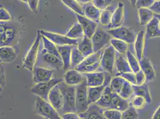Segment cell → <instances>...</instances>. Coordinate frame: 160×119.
<instances>
[{"mask_svg": "<svg viewBox=\"0 0 160 119\" xmlns=\"http://www.w3.org/2000/svg\"><path fill=\"white\" fill-rule=\"evenodd\" d=\"M66 36L69 38L74 40H81L83 38L84 36V33L82 27L78 21L73 24L72 26L68 32Z\"/></svg>", "mask_w": 160, "mask_h": 119, "instance_id": "33", "label": "cell"}, {"mask_svg": "<svg viewBox=\"0 0 160 119\" xmlns=\"http://www.w3.org/2000/svg\"><path fill=\"white\" fill-rule=\"evenodd\" d=\"M77 47L85 57H87L94 53L92 40L86 36L79 40Z\"/></svg>", "mask_w": 160, "mask_h": 119, "instance_id": "28", "label": "cell"}, {"mask_svg": "<svg viewBox=\"0 0 160 119\" xmlns=\"http://www.w3.org/2000/svg\"><path fill=\"white\" fill-rule=\"evenodd\" d=\"M155 16L157 17L160 20V14H155Z\"/></svg>", "mask_w": 160, "mask_h": 119, "instance_id": "58", "label": "cell"}, {"mask_svg": "<svg viewBox=\"0 0 160 119\" xmlns=\"http://www.w3.org/2000/svg\"><path fill=\"white\" fill-rule=\"evenodd\" d=\"M0 84H1V93L2 91L3 88L6 86V77H5V73L3 66L1 65V80H0Z\"/></svg>", "mask_w": 160, "mask_h": 119, "instance_id": "52", "label": "cell"}, {"mask_svg": "<svg viewBox=\"0 0 160 119\" xmlns=\"http://www.w3.org/2000/svg\"><path fill=\"white\" fill-rule=\"evenodd\" d=\"M151 119H160V105L153 113Z\"/></svg>", "mask_w": 160, "mask_h": 119, "instance_id": "55", "label": "cell"}, {"mask_svg": "<svg viewBox=\"0 0 160 119\" xmlns=\"http://www.w3.org/2000/svg\"><path fill=\"white\" fill-rule=\"evenodd\" d=\"M86 57L81 53L77 46H73L71 53V67L75 69L84 61Z\"/></svg>", "mask_w": 160, "mask_h": 119, "instance_id": "34", "label": "cell"}, {"mask_svg": "<svg viewBox=\"0 0 160 119\" xmlns=\"http://www.w3.org/2000/svg\"><path fill=\"white\" fill-rule=\"evenodd\" d=\"M145 102H147L144 98L140 96H135L132 101L131 104L136 109H140L144 107Z\"/></svg>", "mask_w": 160, "mask_h": 119, "instance_id": "47", "label": "cell"}, {"mask_svg": "<svg viewBox=\"0 0 160 119\" xmlns=\"http://www.w3.org/2000/svg\"><path fill=\"white\" fill-rule=\"evenodd\" d=\"M104 116L107 119H121L122 112L115 109L104 110Z\"/></svg>", "mask_w": 160, "mask_h": 119, "instance_id": "43", "label": "cell"}, {"mask_svg": "<svg viewBox=\"0 0 160 119\" xmlns=\"http://www.w3.org/2000/svg\"><path fill=\"white\" fill-rule=\"evenodd\" d=\"M145 40V33L143 31H140L136 35V40L134 42V46L136 57L139 61L144 57Z\"/></svg>", "mask_w": 160, "mask_h": 119, "instance_id": "22", "label": "cell"}, {"mask_svg": "<svg viewBox=\"0 0 160 119\" xmlns=\"http://www.w3.org/2000/svg\"><path fill=\"white\" fill-rule=\"evenodd\" d=\"M63 81V79L62 78H53L48 82L36 83L31 88L30 91L37 97H40L42 99L48 101V95L51 90Z\"/></svg>", "mask_w": 160, "mask_h": 119, "instance_id": "7", "label": "cell"}, {"mask_svg": "<svg viewBox=\"0 0 160 119\" xmlns=\"http://www.w3.org/2000/svg\"><path fill=\"white\" fill-rule=\"evenodd\" d=\"M130 105L127 99L122 98L118 93H112L110 109H115L123 112L127 110Z\"/></svg>", "mask_w": 160, "mask_h": 119, "instance_id": "24", "label": "cell"}, {"mask_svg": "<svg viewBox=\"0 0 160 119\" xmlns=\"http://www.w3.org/2000/svg\"><path fill=\"white\" fill-rule=\"evenodd\" d=\"M102 53L101 51L90 55L75 69L81 73H92L96 72L100 66Z\"/></svg>", "mask_w": 160, "mask_h": 119, "instance_id": "5", "label": "cell"}, {"mask_svg": "<svg viewBox=\"0 0 160 119\" xmlns=\"http://www.w3.org/2000/svg\"><path fill=\"white\" fill-rule=\"evenodd\" d=\"M25 3H27L31 9V10L33 13L37 14L38 13V4L40 0H20Z\"/></svg>", "mask_w": 160, "mask_h": 119, "instance_id": "48", "label": "cell"}, {"mask_svg": "<svg viewBox=\"0 0 160 119\" xmlns=\"http://www.w3.org/2000/svg\"><path fill=\"white\" fill-rule=\"evenodd\" d=\"M139 114L136 109L132 104L129 107L122 112L121 119H138Z\"/></svg>", "mask_w": 160, "mask_h": 119, "instance_id": "42", "label": "cell"}, {"mask_svg": "<svg viewBox=\"0 0 160 119\" xmlns=\"http://www.w3.org/2000/svg\"><path fill=\"white\" fill-rule=\"evenodd\" d=\"M139 23L142 26H147L153 19L155 14L150 8H141L138 9Z\"/></svg>", "mask_w": 160, "mask_h": 119, "instance_id": "32", "label": "cell"}, {"mask_svg": "<svg viewBox=\"0 0 160 119\" xmlns=\"http://www.w3.org/2000/svg\"><path fill=\"white\" fill-rule=\"evenodd\" d=\"M58 85L63 98V107L62 110V114L67 112H76V86L68 85L63 81L59 83Z\"/></svg>", "mask_w": 160, "mask_h": 119, "instance_id": "1", "label": "cell"}, {"mask_svg": "<svg viewBox=\"0 0 160 119\" xmlns=\"http://www.w3.org/2000/svg\"><path fill=\"white\" fill-rule=\"evenodd\" d=\"M115 76H120L122 78L128 82L132 85H136V74L133 72L128 73H117Z\"/></svg>", "mask_w": 160, "mask_h": 119, "instance_id": "44", "label": "cell"}, {"mask_svg": "<svg viewBox=\"0 0 160 119\" xmlns=\"http://www.w3.org/2000/svg\"><path fill=\"white\" fill-rule=\"evenodd\" d=\"M105 88V87L103 85L96 87H88L87 93L88 105L96 103L99 100Z\"/></svg>", "mask_w": 160, "mask_h": 119, "instance_id": "27", "label": "cell"}, {"mask_svg": "<svg viewBox=\"0 0 160 119\" xmlns=\"http://www.w3.org/2000/svg\"><path fill=\"white\" fill-rule=\"evenodd\" d=\"M113 12L109 8L102 10L100 19V23L102 25L107 26L111 23Z\"/></svg>", "mask_w": 160, "mask_h": 119, "instance_id": "41", "label": "cell"}, {"mask_svg": "<svg viewBox=\"0 0 160 119\" xmlns=\"http://www.w3.org/2000/svg\"><path fill=\"white\" fill-rule=\"evenodd\" d=\"M88 87H96L103 85L105 72L84 73Z\"/></svg>", "mask_w": 160, "mask_h": 119, "instance_id": "21", "label": "cell"}, {"mask_svg": "<svg viewBox=\"0 0 160 119\" xmlns=\"http://www.w3.org/2000/svg\"><path fill=\"white\" fill-rule=\"evenodd\" d=\"M140 69L144 73L147 82H151L155 79L156 74L153 65L150 60L146 57L139 60Z\"/></svg>", "mask_w": 160, "mask_h": 119, "instance_id": "19", "label": "cell"}, {"mask_svg": "<svg viewBox=\"0 0 160 119\" xmlns=\"http://www.w3.org/2000/svg\"><path fill=\"white\" fill-rule=\"evenodd\" d=\"M77 17L78 22L82 27L84 36L91 39L98 27V23L84 16L77 14Z\"/></svg>", "mask_w": 160, "mask_h": 119, "instance_id": "13", "label": "cell"}, {"mask_svg": "<svg viewBox=\"0 0 160 119\" xmlns=\"http://www.w3.org/2000/svg\"><path fill=\"white\" fill-rule=\"evenodd\" d=\"M156 0H137L135 7L138 9L141 8H150L152 6Z\"/></svg>", "mask_w": 160, "mask_h": 119, "instance_id": "46", "label": "cell"}, {"mask_svg": "<svg viewBox=\"0 0 160 119\" xmlns=\"http://www.w3.org/2000/svg\"><path fill=\"white\" fill-rule=\"evenodd\" d=\"M116 55V51L111 45L107 46L105 49L100 60V66L103 71L111 74L113 73Z\"/></svg>", "mask_w": 160, "mask_h": 119, "instance_id": "9", "label": "cell"}, {"mask_svg": "<svg viewBox=\"0 0 160 119\" xmlns=\"http://www.w3.org/2000/svg\"><path fill=\"white\" fill-rule=\"evenodd\" d=\"M48 101L57 111H61L63 107V98L58 85L54 86L48 95Z\"/></svg>", "mask_w": 160, "mask_h": 119, "instance_id": "16", "label": "cell"}, {"mask_svg": "<svg viewBox=\"0 0 160 119\" xmlns=\"http://www.w3.org/2000/svg\"><path fill=\"white\" fill-rule=\"evenodd\" d=\"M107 31L113 38L121 40L127 44H133L136 38L134 31L128 27H119L115 29H108Z\"/></svg>", "mask_w": 160, "mask_h": 119, "instance_id": "10", "label": "cell"}, {"mask_svg": "<svg viewBox=\"0 0 160 119\" xmlns=\"http://www.w3.org/2000/svg\"><path fill=\"white\" fill-rule=\"evenodd\" d=\"M111 45L113 46V48L116 51L120 54H126L127 53V49H128V45L127 43L121 40L112 38L110 42Z\"/></svg>", "mask_w": 160, "mask_h": 119, "instance_id": "36", "label": "cell"}, {"mask_svg": "<svg viewBox=\"0 0 160 119\" xmlns=\"http://www.w3.org/2000/svg\"><path fill=\"white\" fill-rule=\"evenodd\" d=\"M81 119H82V118H81Z\"/></svg>", "mask_w": 160, "mask_h": 119, "instance_id": "60", "label": "cell"}, {"mask_svg": "<svg viewBox=\"0 0 160 119\" xmlns=\"http://www.w3.org/2000/svg\"><path fill=\"white\" fill-rule=\"evenodd\" d=\"M93 3L100 10H105L112 4V0H93Z\"/></svg>", "mask_w": 160, "mask_h": 119, "instance_id": "45", "label": "cell"}, {"mask_svg": "<svg viewBox=\"0 0 160 119\" xmlns=\"http://www.w3.org/2000/svg\"><path fill=\"white\" fill-rule=\"evenodd\" d=\"M88 86L86 79L80 84L76 86L75 93V106L76 112L80 114L86 112L88 108Z\"/></svg>", "mask_w": 160, "mask_h": 119, "instance_id": "3", "label": "cell"}, {"mask_svg": "<svg viewBox=\"0 0 160 119\" xmlns=\"http://www.w3.org/2000/svg\"><path fill=\"white\" fill-rule=\"evenodd\" d=\"M103 112L104 109L94 103L89 105L87 111L79 115L81 118L84 119H107Z\"/></svg>", "mask_w": 160, "mask_h": 119, "instance_id": "17", "label": "cell"}, {"mask_svg": "<svg viewBox=\"0 0 160 119\" xmlns=\"http://www.w3.org/2000/svg\"><path fill=\"white\" fill-rule=\"evenodd\" d=\"M35 112L46 119H62L52 104L40 97H37L35 100Z\"/></svg>", "mask_w": 160, "mask_h": 119, "instance_id": "4", "label": "cell"}, {"mask_svg": "<svg viewBox=\"0 0 160 119\" xmlns=\"http://www.w3.org/2000/svg\"><path fill=\"white\" fill-rule=\"evenodd\" d=\"M133 89L135 96H140L144 98L148 104L152 102V99L149 91V88L146 82L141 85H133Z\"/></svg>", "mask_w": 160, "mask_h": 119, "instance_id": "26", "label": "cell"}, {"mask_svg": "<svg viewBox=\"0 0 160 119\" xmlns=\"http://www.w3.org/2000/svg\"><path fill=\"white\" fill-rule=\"evenodd\" d=\"M33 81L35 83L48 82L53 79V69L42 67L35 66L33 71Z\"/></svg>", "mask_w": 160, "mask_h": 119, "instance_id": "12", "label": "cell"}, {"mask_svg": "<svg viewBox=\"0 0 160 119\" xmlns=\"http://www.w3.org/2000/svg\"><path fill=\"white\" fill-rule=\"evenodd\" d=\"M159 25V28H160V21H159V25Z\"/></svg>", "mask_w": 160, "mask_h": 119, "instance_id": "59", "label": "cell"}, {"mask_svg": "<svg viewBox=\"0 0 160 119\" xmlns=\"http://www.w3.org/2000/svg\"><path fill=\"white\" fill-rule=\"evenodd\" d=\"M133 93V85L126 80H125L119 95L122 98L128 99L129 98H130V97Z\"/></svg>", "mask_w": 160, "mask_h": 119, "instance_id": "40", "label": "cell"}, {"mask_svg": "<svg viewBox=\"0 0 160 119\" xmlns=\"http://www.w3.org/2000/svg\"><path fill=\"white\" fill-rule=\"evenodd\" d=\"M124 20V5L122 2H118L117 7L113 11L111 23L106 27L107 30L121 26Z\"/></svg>", "mask_w": 160, "mask_h": 119, "instance_id": "14", "label": "cell"}, {"mask_svg": "<svg viewBox=\"0 0 160 119\" xmlns=\"http://www.w3.org/2000/svg\"><path fill=\"white\" fill-rule=\"evenodd\" d=\"M112 38V37L108 32L107 29L98 27L91 38L93 46L94 52L96 53L101 51L102 49L111 42Z\"/></svg>", "mask_w": 160, "mask_h": 119, "instance_id": "8", "label": "cell"}, {"mask_svg": "<svg viewBox=\"0 0 160 119\" xmlns=\"http://www.w3.org/2000/svg\"><path fill=\"white\" fill-rule=\"evenodd\" d=\"M11 15L6 9L1 6L0 8V20L1 21H8L11 20Z\"/></svg>", "mask_w": 160, "mask_h": 119, "instance_id": "49", "label": "cell"}, {"mask_svg": "<svg viewBox=\"0 0 160 119\" xmlns=\"http://www.w3.org/2000/svg\"><path fill=\"white\" fill-rule=\"evenodd\" d=\"M73 45L57 46L60 57L63 63V69L67 70L71 65V53Z\"/></svg>", "mask_w": 160, "mask_h": 119, "instance_id": "23", "label": "cell"}, {"mask_svg": "<svg viewBox=\"0 0 160 119\" xmlns=\"http://www.w3.org/2000/svg\"><path fill=\"white\" fill-rule=\"evenodd\" d=\"M41 61L46 64L48 69H60L63 67V63L62 59L52 54L47 53L44 50L41 54Z\"/></svg>", "mask_w": 160, "mask_h": 119, "instance_id": "15", "label": "cell"}, {"mask_svg": "<svg viewBox=\"0 0 160 119\" xmlns=\"http://www.w3.org/2000/svg\"><path fill=\"white\" fill-rule=\"evenodd\" d=\"M62 119H81L80 115L77 112H67L61 115Z\"/></svg>", "mask_w": 160, "mask_h": 119, "instance_id": "51", "label": "cell"}, {"mask_svg": "<svg viewBox=\"0 0 160 119\" xmlns=\"http://www.w3.org/2000/svg\"><path fill=\"white\" fill-rule=\"evenodd\" d=\"M67 7L71 8L77 14L84 16L82 7L76 0H61Z\"/></svg>", "mask_w": 160, "mask_h": 119, "instance_id": "38", "label": "cell"}, {"mask_svg": "<svg viewBox=\"0 0 160 119\" xmlns=\"http://www.w3.org/2000/svg\"><path fill=\"white\" fill-rule=\"evenodd\" d=\"M18 33V27L10 21L0 23V45L1 46H10Z\"/></svg>", "mask_w": 160, "mask_h": 119, "instance_id": "2", "label": "cell"}, {"mask_svg": "<svg viewBox=\"0 0 160 119\" xmlns=\"http://www.w3.org/2000/svg\"><path fill=\"white\" fill-rule=\"evenodd\" d=\"M160 20L157 17H154L147 25L145 38L147 39L155 38L160 37V29L159 28Z\"/></svg>", "mask_w": 160, "mask_h": 119, "instance_id": "25", "label": "cell"}, {"mask_svg": "<svg viewBox=\"0 0 160 119\" xmlns=\"http://www.w3.org/2000/svg\"><path fill=\"white\" fill-rule=\"evenodd\" d=\"M115 66L118 73L133 72L127 60L118 54L116 55Z\"/></svg>", "mask_w": 160, "mask_h": 119, "instance_id": "31", "label": "cell"}, {"mask_svg": "<svg viewBox=\"0 0 160 119\" xmlns=\"http://www.w3.org/2000/svg\"><path fill=\"white\" fill-rule=\"evenodd\" d=\"M0 60L3 63H11L16 58V53L12 46H1Z\"/></svg>", "mask_w": 160, "mask_h": 119, "instance_id": "29", "label": "cell"}, {"mask_svg": "<svg viewBox=\"0 0 160 119\" xmlns=\"http://www.w3.org/2000/svg\"><path fill=\"white\" fill-rule=\"evenodd\" d=\"M83 8L84 16L90 20H93L97 23L100 22V15L102 10L96 7L93 2H89L83 4L82 6Z\"/></svg>", "mask_w": 160, "mask_h": 119, "instance_id": "20", "label": "cell"}, {"mask_svg": "<svg viewBox=\"0 0 160 119\" xmlns=\"http://www.w3.org/2000/svg\"><path fill=\"white\" fill-rule=\"evenodd\" d=\"M136 74V81L137 85H141L147 82L146 77L144 73L140 70L138 72L135 73Z\"/></svg>", "mask_w": 160, "mask_h": 119, "instance_id": "50", "label": "cell"}, {"mask_svg": "<svg viewBox=\"0 0 160 119\" xmlns=\"http://www.w3.org/2000/svg\"><path fill=\"white\" fill-rule=\"evenodd\" d=\"M78 3H81L83 4H87V3H89V2H93V0H76Z\"/></svg>", "mask_w": 160, "mask_h": 119, "instance_id": "56", "label": "cell"}, {"mask_svg": "<svg viewBox=\"0 0 160 119\" xmlns=\"http://www.w3.org/2000/svg\"><path fill=\"white\" fill-rule=\"evenodd\" d=\"M136 1L137 0H129L130 4H132V6H133L134 7H135V4H136Z\"/></svg>", "mask_w": 160, "mask_h": 119, "instance_id": "57", "label": "cell"}, {"mask_svg": "<svg viewBox=\"0 0 160 119\" xmlns=\"http://www.w3.org/2000/svg\"><path fill=\"white\" fill-rule=\"evenodd\" d=\"M126 57L127 61L130 64V66L132 70V72L133 73H136L139 71H140L141 69L139 61L137 59V57H135L132 53H130L128 51L126 53Z\"/></svg>", "mask_w": 160, "mask_h": 119, "instance_id": "37", "label": "cell"}, {"mask_svg": "<svg viewBox=\"0 0 160 119\" xmlns=\"http://www.w3.org/2000/svg\"><path fill=\"white\" fill-rule=\"evenodd\" d=\"M124 81L125 80L124 79L118 76H115L112 79L110 86H109L112 91L113 93L119 94L122 89V87L123 86Z\"/></svg>", "mask_w": 160, "mask_h": 119, "instance_id": "39", "label": "cell"}, {"mask_svg": "<svg viewBox=\"0 0 160 119\" xmlns=\"http://www.w3.org/2000/svg\"><path fill=\"white\" fill-rule=\"evenodd\" d=\"M42 39V35L40 31H37V37L32 45L29 50L25 57L23 60V68L32 72L36 64V61L38 57V50L40 47V40Z\"/></svg>", "mask_w": 160, "mask_h": 119, "instance_id": "6", "label": "cell"}, {"mask_svg": "<svg viewBox=\"0 0 160 119\" xmlns=\"http://www.w3.org/2000/svg\"><path fill=\"white\" fill-rule=\"evenodd\" d=\"M111 74L105 72V80H104V82H103V86L105 87L107 86H110L111 80H112V78H111Z\"/></svg>", "mask_w": 160, "mask_h": 119, "instance_id": "54", "label": "cell"}, {"mask_svg": "<svg viewBox=\"0 0 160 119\" xmlns=\"http://www.w3.org/2000/svg\"><path fill=\"white\" fill-rule=\"evenodd\" d=\"M42 40L43 41V46H44L43 50L45 51L60 57V54L58 50V47L52 41L48 40L47 38L43 35H42Z\"/></svg>", "mask_w": 160, "mask_h": 119, "instance_id": "35", "label": "cell"}, {"mask_svg": "<svg viewBox=\"0 0 160 119\" xmlns=\"http://www.w3.org/2000/svg\"><path fill=\"white\" fill-rule=\"evenodd\" d=\"M86 78L85 76H83L81 73L73 69L68 70L63 76L64 82L69 86H77Z\"/></svg>", "mask_w": 160, "mask_h": 119, "instance_id": "18", "label": "cell"}, {"mask_svg": "<svg viewBox=\"0 0 160 119\" xmlns=\"http://www.w3.org/2000/svg\"><path fill=\"white\" fill-rule=\"evenodd\" d=\"M150 9L155 14H160V0H156Z\"/></svg>", "mask_w": 160, "mask_h": 119, "instance_id": "53", "label": "cell"}, {"mask_svg": "<svg viewBox=\"0 0 160 119\" xmlns=\"http://www.w3.org/2000/svg\"><path fill=\"white\" fill-rule=\"evenodd\" d=\"M40 32L42 35L46 36L48 40L52 41L56 46L73 45L77 46L79 42L78 40H74L67 37L66 35H62L58 33L50 32L41 30Z\"/></svg>", "mask_w": 160, "mask_h": 119, "instance_id": "11", "label": "cell"}, {"mask_svg": "<svg viewBox=\"0 0 160 119\" xmlns=\"http://www.w3.org/2000/svg\"><path fill=\"white\" fill-rule=\"evenodd\" d=\"M112 93L110 86L105 87L101 98L96 104L103 109H110Z\"/></svg>", "mask_w": 160, "mask_h": 119, "instance_id": "30", "label": "cell"}]
</instances>
